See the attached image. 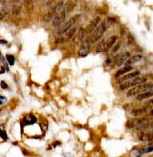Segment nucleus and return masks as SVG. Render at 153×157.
Returning a JSON list of instances; mask_svg holds the SVG:
<instances>
[{
  "mask_svg": "<svg viewBox=\"0 0 153 157\" xmlns=\"http://www.w3.org/2000/svg\"><path fill=\"white\" fill-rule=\"evenodd\" d=\"M107 28V25L106 24L105 22L99 24L97 27L91 32V37H90V40H91V43H96L97 41L99 40L103 35Z\"/></svg>",
  "mask_w": 153,
  "mask_h": 157,
  "instance_id": "1",
  "label": "nucleus"
},
{
  "mask_svg": "<svg viewBox=\"0 0 153 157\" xmlns=\"http://www.w3.org/2000/svg\"><path fill=\"white\" fill-rule=\"evenodd\" d=\"M152 88H153L152 84L144 83V84H139V85L133 87V88L128 91L127 95H128V97H131V96H134V95H139V94H141V93L146 91H148V90L152 89Z\"/></svg>",
  "mask_w": 153,
  "mask_h": 157,
  "instance_id": "2",
  "label": "nucleus"
},
{
  "mask_svg": "<svg viewBox=\"0 0 153 157\" xmlns=\"http://www.w3.org/2000/svg\"><path fill=\"white\" fill-rule=\"evenodd\" d=\"M146 82H147V78L146 77H135L131 81L128 80L120 84V89L121 91H124V90L128 89V88H131V87H135V86H137V85H139V84H144Z\"/></svg>",
  "mask_w": 153,
  "mask_h": 157,
  "instance_id": "3",
  "label": "nucleus"
},
{
  "mask_svg": "<svg viewBox=\"0 0 153 157\" xmlns=\"http://www.w3.org/2000/svg\"><path fill=\"white\" fill-rule=\"evenodd\" d=\"M80 18V15H74L73 17H71L67 22H64L63 25H61L60 28H59V33H65L67 31L71 29L73 25H75V23L79 20Z\"/></svg>",
  "mask_w": 153,
  "mask_h": 157,
  "instance_id": "4",
  "label": "nucleus"
},
{
  "mask_svg": "<svg viewBox=\"0 0 153 157\" xmlns=\"http://www.w3.org/2000/svg\"><path fill=\"white\" fill-rule=\"evenodd\" d=\"M139 75H140V72H139V71H134V72H131V73H129L128 74V75H122V76L120 77V79L118 80V83H119V84H122V83H124V82L130 80L131 79H134L135 77L139 76Z\"/></svg>",
  "mask_w": 153,
  "mask_h": 157,
  "instance_id": "5",
  "label": "nucleus"
},
{
  "mask_svg": "<svg viewBox=\"0 0 153 157\" xmlns=\"http://www.w3.org/2000/svg\"><path fill=\"white\" fill-rule=\"evenodd\" d=\"M89 47H90V44L88 40H86L83 43V46L81 47L80 49L79 50L78 52V55L81 56V57H85L88 55V52H89Z\"/></svg>",
  "mask_w": 153,
  "mask_h": 157,
  "instance_id": "6",
  "label": "nucleus"
},
{
  "mask_svg": "<svg viewBox=\"0 0 153 157\" xmlns=\"http://www.w3.org/2000/svg\"><path fill=\"white\" fill-rule=\"evenodd\" d=\"M129 54L128 53H122L120 55H117L116 58V66L120 67L124 64V63H126V61L128 60Z\"/></svg>",
  "mask_w": 153,
  "mask_h": 157,
  "instance_id": "7",
  "label": "nucleus"
},
{
  "mask_svg": "<svg viewBox=\"0 0 153 157\" xmlns=\"http://www.w3.org/2000/svg\"><path fill=\"white\" fill-rule=\"evenodd\" d=\"M100 21V18L99 17H95L92 20H91V22H89V24L88 26V32H90L91 33L97 27V26L99 25V22Z\"/></svg>",
  "mask_w": 153,
  "mask_h": 157,
  "instance_id": "8",
  "label": "nucleus"
},
{
  "mask_svg": "<svg viewBox=\"0 0 153 157\" xmlns=\"http://www.w3.org/2000/svg\"><path fill=\"white\" fill-rule=\"evenodd\" d=\"M64 16H65L64 12H61L59 15H56L52 20V26L53 27H57V26L59 25L63 22V20L64 19Z\"/></svg>",
  "mask_w": 153,
  "mask_h": 157,
  "instance_id": "9",
  "label": "nucleus"
},
{
  "mask_svg": "<svg viewBox=\"0 0 153 157\" xmlns=\"http://www.w3.org/2000/svg\"><path fill=\"white\" fill-rule=\"evenodd\" d=\"M141 59H142V55H135L131 57L130 58H128V60L126 61V63H125V64H126V66H131V65L134 64L135 63L140 61Z\"/></svg>",
  "mask_w": 153,
  "mask_h": 157,
  "instance_id": "10",
  "label": "nucleus"
},
{
  "mask_svg": "<svg viewBox=\"0 0 153 157\" xmlns=\"http://www.w3.org/2000/svg\"><path fill=\"white\" fill-rule=\"evenodd\" d=\"M153 96V90H148V91H146L144 92H143L141 94L137 96V99L138 100H143L146 99H149L151 97Z\"/></svg>",
  "mask_w": 153,
  "mask_h": 157,
  "instance_id": "11",
  "label": "nucleus"
},
{
  "mask_svg": "<svg viewBox=\"0 0 153 157\" xmlns=\"http://www.w3.org/2000/svg\"><path fill=\"white\" fill-rule=\"evenodd\" d=\"M117 39H118V37L116 35H112V36H111L107 40L106 42V51H107V50H109L110 48H112L115 45L116 43V42Z\"/></svg>",
  "mask_w": 153,
  "mask_h": 157,
  "instance_id": "12",
  "label": "nucleus"
},
{
  "mask_svg": "<svg viewBox=\"0 0 153 157\" xmlns=\"http://www.w3.org/2000/svg\"><path fill=\"white\" fill-rule=\"evenodd\" d=\"M139 139L140 141H152L153 140V132L151 133H142L139 135Z\"/></svg>",
  "mask_w": 153,
  "mask_h": 157,
  "instance_id": "13",
  "label": "nucleus"
},
{
  "mask_svg": "<svg viewBox=\"0 0 153 157\" xmlns=\"http://www.w3.org/2000/svg\"><path fill=\"white\" fill-rule=\"evenodd\" d=\"M131 70H132V67L131 66H125L124 68H121V69L117 71V72L115 75V77L116 78H120L122 75H124V74H126L128 71H130Z\"/></svg>",
  "mask_w": 153,
  "mask_h": 157,
  "instance_id": "14",
  "label": "nucleus"
},
{
  "mask_svg": "<svg viewBox=\"0 0 153 157\" xmlns=\"http://www.w3.org/2000/svg\"><path fill=\"white\" fill-rule=\"evenodd\" d=\"M106 51V43L104 42H101L98 44L97 48H96V52L99 53V52H103V51Z\"/></svg>",
  "mask_w": 153,
  "mask_h": 157,
  "instance_id": "15",
  "label": "nucleus"
},
{
  "mask_svg": "<svg viewBox=\"0 0 153 157\" xmlns=\"http://www.w3.org/2000/svg\"><path fill=\"white\" fill-rule=\"evenodd\" d=\"M153 152V146L147 147H144V148H142V149L139 151L138 153L139 155H141V154L148 153V152Z\"/></svg>",
  "mask_w": 153,
  "mask_h": 157,
  "instance_id": "16",
  "label": "nucleus"
},
{
  "mask_svg": "<svg viewBox=\"0 0 153 157\" xmlns=\"http://www.w3.org/2000/svg\"><path fill=\"white\" fill-rule=\"evenodd\" d=\"M54 11H50V12H48L47 13L46 15H44V22H49V21H51V19L53 17V15H54Z\"/></svg>",
  "mask_w": 153,
  "mask_h": 157,
  "instance_id": "17",
  "label": "nucleus"
},
{
  "mask_svg": "<svg viewBox=\"0 0 153 157\" xmlns=\"http://www.w3.org/2000/svg\"><path fill=\"white\" fill-rule=\"evenodd\" d=\"M146 111V108H140V109H137L135 110V111H133L131 114L133 115V116H139V115H142Z\"/></svg>",
  "mask_w": 153,
  "mask_h": 157,
  "instance_id": "18",
  "label": "nucleus"
},
{
  "mask_svg": "<svg viewBox=\"0 0 153 157\" xmlns=\"http://www.w3.org/2000/svg\"><path fill=\"white\" fill-rule=\"evenodd\" d=\"M63 7V2H59V3H58L57 5L55 6L53 11H54L55 13H58L59 11L62 10Z\"/></svg>",
  "mask_w": 153,
  "mask_h": 157,
  "instance_id": "19",
  "label": "nucleus"
},
{
  "mask_svg": "<svg viewBox=\"0 0 153 157\" xmlns=\"http://www.w3.org/2000/svg\"><path fill=\"white\" fill-rule=\"evenodd\" d=\"M7 61L10 65H11V66L14 65V63H15V57H14L13 55H7Z\"/></svg>",
  "mask_w": 153,
  "mask_h": 157,
  "instance_id": "20",
  "label": "nucleus"
},
{
  "mask_svg": "<svg viewBox=\"0 0 153 157\" xmlns=\"http://www.w3.org/2000/svg\"><path fill=\"white\" fill-rule=\"evenodd\" d=\"M76 27H72L71 29H70V31L69 33H68V35H67V38H68V39H71L72 38V36L75 35V31H76Z\"/></svg>",
  "mask_w": 153,
  "mask_h": 157,
  "instance_id": "21",
  "label": "nucleus"
},
{
  "mask_svg": "<svg viewBox=\"0 0 153 157\" xmlns=\"http://www.w3.org/2000/svg\"><path fill=\"white\" fill-rule=\"evenodd\" d=\"M120 45H121V42H119V43H117L116 44H115V46H114V48H113V53H115V52H116L118 51V50L120 49Z\"/></svg>",
  "mask_w": 153,
  "mask_h": 157,
  "instance_id": "22",
  "label": "nucleus"
},
{
  "mask_svg": "<svg viewBox=\"0 0 153 157\" xmlns=\"http://www.w3.org/2000/svg\"><path fill=\"white\" fill-rule=\"evenodd\" d=\"M1 137L3 138V139H7V132L2 130L1 131Z\"/></svg>",
  "mask_w": 153,
  "mask_h": 157,
  "instance_id": "23",
  "label": "nucleus"
},
{
  "mask_svg": "<svg viewBox=\"0 0 153 157\" xmlns=\"http://www.w3.org/2000/svg\"><path fill=\"white\" fill-rule=\"evenodd\" d=\"M1 88H3V89H7L8 88V85L4 81H2L1 82Z\"/></svg>",
  "mask_w": 153,
  "mask_h": 157,
  "instance_id": "24",
  "label": "nucleus"
},
{
  "mask_svg": "<svg viewBox=\"0 0 153 157\" xmlns=\"http://www.w3.org/2000/svg\"><path fill=\"white\" fill-rule=\"evenodd\" d=\"M7 101V99L3 97V96H0V103L1 104H3L4 102H6Z\"/></svg>",
  "mask_w": 153,
  "mask_h": 157,
  "instance_id": "25",
  "label": "nucleus"
},
{
  "mask_svg": "<svg viewBox=\"0 0 153 157\" xmlns=\"http://www.w3.org/2000/svg\"><path fill=\"white\" fill-rule=\"evenodd\" d=\"M4 67L3 66H2L1 67V74H3L4 73Z\"/></svg>",
  "mask_w": 153,
  "mask_h": 157,
  "instance_id": "26",
  "label": "nucleus"
},
{
  "mask_svg": "<svg viewBox=\"0 0 153 157\" xmlns=\"http://www.w3.org/2000/svg\"><path fill=\"white\" fill-rule=\"evenodd\" d=\"M148 104H150V105H153V99L148 101Z\"/></svg>",
  "mask_w": 153,
  "mask_h": 157,
  "instance_id": "27",
  "label": "nucleus"
},
{
  "mask_svg": "<svg viewBox=\"0 0 153 157\" xmlns=\"http://www.w3.org/2000/svg\"><path fill=\"white\" fill-rule=\"evenodd\" d=\"M0 42H1V44H4V43H7V41L3 40V39H1V41H0Z\"/></svg>",
  "mask_w": 153,
  "mask_h": 157,
  "instance_id": "28",
  "label": "nucleus"
},
{
  "mask_svg": "<svg viewBox=\"0 0 153 157\" xmlns=\"http://www.w3.org/2000/svg\"><path fill=\"white\" fill-rule=\"evenodd\" d=\"M150 114H151L152 116H153V110H152V111H151V113H150Z\"/></svg>",
  "mask_w": 153,
  "mask_h": 157,
  "instance_id": "29",
  "label": "nucleus"
},
{
  "mask_svg": "<svg viewBox=\"0 0 153 157\" xmlns=\"http://www.w3.org/2000/svg\"><path fill=\"white\" fill-rule=\"evenodd\" d=\"M152 143H153V140H152Z\"/></svg>",
  "mask_w": 153,
  "mask_h": 157,
  "instance_id": "30",
  "label": "nucleus"
}]
</instances>
